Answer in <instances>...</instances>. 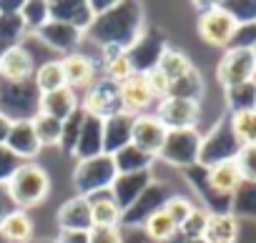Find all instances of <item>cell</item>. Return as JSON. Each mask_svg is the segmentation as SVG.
Here are the masks:
<instances>
[{"label":"cell","mask_w":256,"mask_h":243,"mask_svg":"<svg viewBox=\"0 0 256 243\" xmlns=\"http://www.w3.org/2000/svg\"><path fill=\"white\" fill-rule=\"evenodd\" d=\"M146 30V10L136 0H118L116 8L106 15L96 18L88 35L100 48H120L128 50Z\"/></svg>","instance_id":"cell-1"},{"label":"cell","mask_w":256,"mask_h":243,"mask_svg":"<svg viewBox=\"0 0 256 243\" xmlns=\"http://www.w3.org/2000/svg\"><path fill=\"white\" fill-rule=\"evenodd\" d=\"M6 191H8V196H10L16 208L30 211V208H36V206L48 201V196H50V176L36 161L33 163H23L13 173V178L6 183Z\"/></svg>","instance_id":"cell-2"},{"label":"cell","mask_w":256,"mask_h":243,"mask_svg":"<svg viewBox=\"0 0 256 243\" xmlns=\"http://www.w3.org/2000/svg\"><path fill=\"white\" fill-rule=\"evenodd\" d=\"M40 113V90L30 80H6L0 78V115L10 123L33 120Z\"/></svg>","instance_id":"cell-3"},{"label":"cell","mask_w":256,"mask_h":243,"mask_svg":"<svg viewBox=\"0 0 256 243\" xmlns=\"http://www.w3.org/2000/svg\"><path fill=\"white\" fill-rule=\"evenodd\" d=\"M241 151V141L236 138L234 128H231V118L224 115L216 120V126L201 136V148H198V166L201 168H214L218 163H228L236 161Z\"/></svg>","instance_id":"cell-4"},{"label":"cell","mask_w":256,"mask_h":243,"mask_svg":"<svg viewBox=\"0 0 256 243\" xmlns=\"http://www.w3.org/2000/svg\"><path fill=\"white\" fill-rule=\"evenodd\" d=\"M116 166H113V158L108 153H100L96 158H86V161H76V168H73V188H76V196H83V198H93L98 193H106L110 191V183L116 181Z\"/></svg>","instance_id":"cell-5"},{"label":"cell","mask_w":256,"mask_h":243,"mask_svg":"<svg viewBox=\"0 0 256 243\" xmlns=\"http://www.w3.org/2000/svg\"><path fill=\"white\" fill-rule=\"evenodd\" d=\"M166 48H168V40H166L164 30L156 28V25H146L141 38L126 50V55H128V63H131L134 73L146 75L148 70L158 68L161 55L166 53Z\"/></svg>","instance_id":"cell-6"},{"label":"cell","mask_w":256,"mask_h":243,"mask_svg":"<svg viewBox=\"0 0 256 243\" xmlns=\"http://www.w3.org/2000/svg\"><path fill=\"white\" fill-rule=\"evenodd\" d=\"M198 148H201V133L198 128H184V131H168L166 141L161 146L158 158L176 168H191L198 163Z\"/></svg>","instance_id":"cell-7"},{"label":"cell","mask_w":256,"mask_h":243,"mask_svg":"<svg viewBox=\"0 0 256 243\" xmlns=\"http://www.w3.org/2000/svg\"><path fill=\"white\" fill-rule=\"evenodd\" d=\"M171 196H174V193H171V186H168V183L154 181V183L136 198V203H134L131 208L123 211V216H120V228H144L146 221H148L154 213H158Z\"/></svg>","instance_id":"cell-8"},{"label":"cell","mask_w":256,"mask_h":243,"mask_svg":"<svg viewBox=\"0 0 256 243\" xmlns=\"http://www.w3.org/2000/svg\"><path fill=\"white\" fill-rule=\"evenodd\" d=\"M80 108H83L88 115H96V118H100V120L123 113V103H120V83L98 75L96 83L86 90Z\"/></svg>","instance_id":"cell-9"},{"label":"cell","mask_w":256,"mask_h":243,"mask_svg":"<svg viewBox=\"0 0 256 243\" xmlns=\"http://www.w3.org/2000/svg\"><path fill=\"white\" fill-rule=\"evenodd\" d=\"M154 115L158 118V123L166 131L196 128L198 120H201V103L188 100V98H178V95H168V98L158 100Z\"/></svg>","instance_id":"cell-10"},{"label":"cell","mask_w":256,"mask_h":243,"mask_svg":"<svg viewBox=\"0 0 256 243\" xmlns=\"http://www.w3.org/2000/svg\"><path fill=\"white\" fill-rule=\"evenodd\" d=\"M216 80L221 88H234L248 80H256V60L254 50H241V48H226L218 65H216Z\"/></svg>","instance_id":"cell-11"},{"label":"cell","mask_w":256,"mask_h":243,"mask_svg":"<svg viewBox=\"0 0 256 243\" xmlns=\"http://www.w3.org/2000/svg\"><path fill=\"white\" fill-rule=\"evenodd\" d=\"M236 28H238V25L234 23V18H231L228 13H224V10L218 8V3H216L208 13L198 15V23H196L198 38H201L206 45L224 48V50L231 45V38H234Z\"/></svg>","instance_id":"cell-12"},{"label":"cell","mask_w":256,"mask_h":243,"mask_svg":"<svg viewBox=\"0 0 256 243\" xmlns=\"http://www.w3.org/2000/svg\"><path fill=\"white\" fill-rule=\"evenodd\" d=\"M56 223L60 233H88L93 228V213H90V198L73 196L60 203L56 213Z\"/></svg>","instance_id":"cell-13"},{"label":"cell","mask_w":256,"mask_h":243,"mask_svg":"<svg viewBox=\"0 0 256 243\" xmlns=\"http://www.w3.org/2000/svg\"><path fill=\"white\" fill-rule=\"evenodd\" d=\"M166 133H168V131L158 123V118H156V115H148V113H144V115H134L131 143H134L136 148H141L144 153L158 158L161 146H164V141H166Z\"/></svg>","instance_id":"cell-14"},{"label":"cell","mask_w":256,"mask_h":243,"mask_svg":"<svg viewBox=\"0 0 256 243\" xmlns=\"http://www.w3.org/2000/svg\"><path fill=\"white\" fill-rule=\"evenodd\" d=\"M186 181L188 186L196 191V196L201 198V208H206L211 216L214 213H231V196H221L206 176V168H201L198 163L186 168Z\"/></svg>","instance_id":"cell-15"},{"label":"cell","mask_w":256,"mask_h":243,"mask_svg":"<svg viewBox=\"0 0 256 243\" xmlns=\"http://www.w3.org/2000/svg\"><path fill=\"white\" fill-rule=\"evenodd\" d=\"M154 171H141V173H118L116 181L110 183V198L118 203L120 211L131 208L136 203V198L154 183Z\"/></svg>","instance_id":"cell-16"},{"label":"cell","mask_w":256,"mask_h":243,"mask_svg":"<svg viewBox=\"0 0 256 243\" xmlns=\"http://www.w3.org/2000/svg\"><path fill=\"white\" fill-rule=\"evenodd\" d=\"M50 3V20L66 23L80 33H88L96 15L88 5V0H48Z\"/></svg>","instance_id":"cell-17"},{"label":"cell","mask_w":256,"mask_h":243,"mask_svg":"<svg viewBox=\"0 0 256 243\" xmlns=\"http://www.w3.org/2000/svg\"><path fill=\"white\" fill-rule=\"evenodd\" d=\"M33 35H36L43 45H48L50 50H58V53L70 55V53H78V45H80V40H83L86 33H80V30H76V28H70V25H66V23L48 20V23H46L40 30H36Z\"/></svg>","instance_id":"cell-18"},{"label":"cell","mask_w":256,"mask_h":243,"mask_svg":"<svg viewBox=\"0 0 256 243\" xmlns=\"http://www.w3.org/2000/svg\"><path fill=\"white\" fill-rule=\"evenodd\" d=\"M154 93L146 83V75L134 73L131 78H126L120 83V103H123V113L128 115H144V110L151 108L154 103Z\"/></svg>","instance_id":"cell-19"},{"label":"cell","mask_w":256,"mask_h":243,"mask_svg":"<svg viewBox=\"0 0 256 243\" xmlns=\"http://www.w3.org/2000/svg\"><path fill=\"white\" fill-rule=\"evenodd\" d=\"M60 65H63L66 85H68L70 90H88V88L96 83V78H98L96 63H93V58L86 55V53H70V55H66V58L60 60Z\"/></svg>","instance_id":"cell-20"},{"label":"cell","mask_w":256,"mask_h":243,"mask_svg":"<svg viewBox=\"0 0 256 243\" xmlns=\"http://www.w3.org/2000/svg\"><path fill=\"white\" fill-rule=\"evenodd\" d=\"M8 151L16 153L23 163H33L40 153V141L36 136V128H33V120H20V123H13L10 128V136H8Z\"/></svg>","instance_id":"cell-21"},{"label":"cell","mask_w":256,"mask_h":243,"mask_svg":"<svg viewBox=\"0 0 256 243\" xmlns=\"http://www.w3.org/2000/svg\"><path fill=\"white\" fill-rule=\"evenodd\" d=\"M100 153H103V120L86 113L78 143L73 148V158L76 161H86V158H96Z\"/></svg>","instance_id":"cell-22"},{"label":"cell","mask_w":256,"mask_h":243,"mask_svg":"<svg viewBox=\"0 0 256 243\" xmlns=\"http://www.w3.org/2000/svg\"><path fill=\"white\" fill-rule=\"evenodd\" d=\"M36 60L28 48L13 45L6 50L3 60H0V78L6 80H30L36 75Z\"/></svg>","instance_id":"cell-23"},{"label":"cell","mask_w":256,"mask_h":243,"mask_svg":"<svg viewBox=\"0 0 256 243\" xmlns=\"http://www.w3.org/2000/svg\"><path fill=\"white\" fill-rule=\"evenodd\" d=\"M131 126H134V115L128 113L106 118L103 120V153L113 156L131 143Z\"/></svg>","instance_id":"cell-24"},{"label":"cell","mask_w":256,"mask_h":243,"mask_svg":"<svg viewBox=\"0 0 256 243\" xmlns=\"http://www.w3.org/2000/svg\"><path fill=\"white\" fill-rule=\"evenodd\" d=\"M78 108H80L78 93L70 90L68 85L60 88V90H53V93H43L40 95V113L60 120V123H63V120H68Z\"/></svg>","instance_id":"cell-25"},{"label":"cell","mask_w":256,"mask_h":243,"mask_svg":"<svg viewBox=\"0 0 256 243\" xmlns=\"http://www.w3.org/2000/svg\"><path fill=\"white\" fill-rule=\"evenodd\" d=\"M238 236H241L238 218H234L231 213H214V216H208L206 233H204L206 243H238Z\"/></svg>","instance_id":"cell-26"},{"label":"cell","mask_w":256,"mask_h":243,"mask_svg":"<svg viewBox=\"0 0 256 243\" xmlns=\"http://www.w3.org/2000/svg\"><path fill=\"white\" fill-rule=\"evenodd\" d=\"M100 70H103V78H110L116 83H123L126 78L134 75V68L128 63V55L126 50L120 48H100Z\"/></svg>","instance_id":"cell-27"},{"label":"cell","mask_w":256,"mask_h":243,"mask_svg":"<svg viewBox=\"0 0 256 243\" xmlns=\"http://www.w3.org/2000/svg\"><path fill=\"white\" fill-rule=\"evenodd\" d=\"M113 158V166H116V173H141V171H151L154 166V156L144 153L141 148H136L134 143H128L126 148H120L118 153L110 156Z\"/></svg>","instance_id":"cell-28"},{"label":"cell","mask_w":256,"mask_h":243,"mask_svg":"<svg viewBox=\"0 0 256 243\" xmlns=\"http://www.w3.org/2000/svg\"><path fill=\"white\" fill-rule=\"evenodd\" d=\"M0 236L10 243H28L33 241V218L28 216V211L16 208L3 223H0Z\"/></svg>","instance_id":"cell-29"},{"label":"cell","mask_w":256,"mask_h":243,"mask_svg":"<svg viewBox=\"0 0 256 243\" xmlns=\"http://www.w3.org/2000/svg\"><path fill=\"white\" fill-rule=\"evenodd\" d=\"M90 213H93V226H100V228H120V216H123V211L118 208V203L110 198L108 191L90 198Z\"/></svg>","instance_id":"cell-30"},{"label":"cell","mask_w":256,"mask_h":243,"mask_svg":"<svg viewBox=\"0 0 256 243\" xmlns=\"http://www.w3.org/2000/svg\"><path fill=\"white\" fill-rule=\"evenodd\" d=\"M206 176H208V183H211L221 196H234V191H236V188L241 186V181H244L234 161L218 163V166H214V168H206Z\"/></svg>","instance_id":"cell-31"},{"label":"cell","mask_w":256,"mask_h":243,"mask_svg":"<svg viewBox=\"0 0 256 243\" xmlns=\"http://www.w3.org/2000/svg\"><path fill=\"white\" fill-rule=\"evenodd\" d=\"M224 98H226L228 115L244 113V110H256V80H248V83L226 88L224 90Z\"/></svg>","instance_id":"cell-32"},{"label":"cell","mask_w":256,"mask_h":243,"mask_svg":"<svg viewBox=\"0 0 256 243\" xmlns=\"http://www.w3.org/2000/svg\"><path fill=\"white\" fill-rule=\"evenodd\" d=\"M30 35L26 20L20 18V13H0V43L6 48L13 45H23V40Z\"/></svg>","instance_id":"cell-33"},{"label":"cell","mask_w":256,"mask_h":243,"mask_svg":"<svg viewBox=\"0 0 256 243\" xmlns=\"http://www.w3.org/2000/svg\"><path fill=\"white\" fill-rule=\"evenodd\" d=\"M33 83L38 85L40 95H43V93H53V90L66 88V75H63V65H60V60H46V63H40V65L36 68Z\"/></svg>","instance_id":"cell-34"},{"label":"cell","mask_w":256,"mask_h":243,"mask_svg":"<svg viewBox=\"0 0 256 243\" xmlns=\"http://www.w3.org/2000/svg\"><path fill=\"white\" fill-rule=\"evenodd\" d=\"M231 216L234 218H256V183L241 181V186L231 196Z\"/></svg>","instance_id":"cell-35"},{"label":"cell","mask_w":256,"mask_h":243,"mask_svg":"<svg viewBox=\"0 0 256 243\" xmlns=\"http://www.w3.org/2000/svg\"><path fill=\"white\" fill-rule=\"evenodd\" d=\"M144 231H146V236H151V238L158 241V243H174L176 236H178V226L174 223V218H171L164 208L146 221Z\"/></svg>","instance_id":"cell-36"},{"label":"cell","mask_w":256,"mask_h":243,"mask_svg":"<svg viewBox=\"0 0 256 243\" xmlns=\"http://www.w3.org/2000/svg\"><path fill=\"white\" fill-rule=\"evenodd\" d=\"M158 68H161V73H166V78L174 83V80H178L181 75H186V73L194 68V63H191V58H188L181 48L168 45V48H166V53L161 55Z\"/></svg>","instance_id":"cell-37"},{"label":"cell","mask_w":256,"mask_h":243,"mask_svg":"<svg viewBox=\"0 0 256 243\" xmlns=\"http://www.w3.org/2000/svg\"><path fill=\"white\" fill-rule=\"evenodd\" d=\"M204 90H206V83H204V75L198 73V68L194 65L186 75H181L178 80L171 83V95H178V98H188V100H198L204 98Z\"/></svg>","instance_id":"cell-38"},{"label":"cell","mask_w":256,"mask_h":243,"mask_svg":"<svg viewBox=\"0 0 256 243\" xmlns=\"http://www.w3.org/2000/svg\"><path fill=\"white\" fill-rule=\"evenodd\" d=\"M33 128H36V136L40 141L43 148H56L60 146V133H63V123L46 113H38L33 118Z\"/></svg>","instance_id":"cell-39"},{"label":"cell","mask_w":256,"mask_h":243,"mask_svg":"<svg viewBox=\"0 0 256 243\" xmlns=\"http://www.w3.org/2000/svg\"><path fill=\"white\" fill-rule=\"evenodd\" d=\"M20 18L26 20L28 30L36 33V30H40L50 20V3H48V0H23Z\"/></svg>","instance_id":"cell-40"},{"label":"cell","mask_w":256,"mask_h":243,"mask_svg":"<svg viewBox=\"0 0 256 243\" xmlns=\"http://www.w3.org/2000/svg\"><path fill=\"white\" fill-rule=\"evenodd\" d=\"M228 118H231V128L236 138L241 141V146H256V110L234 113Z\"/></svg>","instance_id":"cell-41"},{"label":"cell","mask_w":256,"mask_h":243,"mask_svg":"<svg viewBox=\"0 0 256 243\" xmlns=\"http://www.w3.org/2000/svg\"><path fill=\"white\" fill-rule=\"evenodd\" d=\"M218 8L228 13L236 25L256 23V0H224V3H218Z\"/></svg>","instance_id":"cell-42"},{"label":"cell","mask_w":256,"mask_h":243,"mask_svg":"<svg viewBox=\"0 0 256 243\" xmlns=\"http://www.w3.org/2000/svg\"><path fill=\"white\" fill-rule=\"evenodd\" d=\"M83 118H86V110L78 108L68 120H63V133H60V146H58V148H60L63 153H68V156H73V148H76V143H78Z\"/></svg>","instance_id":"cell-43"},{"label":"cell","mask_w":256,"mask_h":243,"mask_svg":"<svg viewBox=\"0 0 256 243\" xmlns=\"http://www.w3.org/2000/svg\"><path fill=\"white\" fill-rule=\"evenodd\" d=\"M208 216H211V213H208L206 208L196 206V208L191 211V216L184 221V226L178 228V238H204Z\"/></svg>","instance_id":"cell-44"},{"label":"cell","mask_w":256,"mask_h":243,"mask_svg":"<svg viewBox=\"0 0 256 243\" xmlns=\"http://www.w3.org/2000/svg\"><path fill=\"white\" fill-rule=\"evenodd\" d=\"M194 208H196V206H194L188 198L178 196V193H174V196L166 201V206H164V211H166V213L174 218V223H176L178 228L184 226V221L191 216V211H194Z\"/></svg>","instance_id":"cell-45"},{"label":"cell","mask_w":256,"mask_h":243,"mask_svg":"<svg viewBox=\"0 0 256 243\" xmlns=\"http://www.w3.org/2000/svg\"><path fill=\"white\" fill-rule=\"evenodd\" d=\"M234 163H236V168H238L244 181H254L256 183V146H241V151H238Z\"/></svg>","instance_id":"cell-46"},{"label":"cell","mask_w":256,"mask_h":243,"mask_svg":"<svg viewBox=\"0 0 256 243\" xmlns=\"http://www.w3.org/2000/svg\"><path fill=\"white\" fill-rule=\"evenodd\" d=\"M146 83H148V88H151L156 100H164V98L171 95V80L166 78V73H161V68L148 70L146 73Z\"/></svg>","instance_id":"cell-47"},{"label":"cell","mask_w":256,"mask_h":243,"mask_svg":"<svg viewBox=\"0 0 256 243\" xmlns=\"http://www.w3.org/2000/svg\"><path fill=\"white\" fill-rule=\"evenodd\" d=\"M20 166H23V161L16 153H10L8 146H0V186H6Z\"/></svg>","instance_id":"cell-48"},{"label":"cell","mask_w":256,"mask_h":243,"mask_svg":"<svg viewBox=\"0 0 256 243\" xmlns=\"http://www.w3.org/2000/svg\"><path fill=\"white\" fill-rule=\"evenodd\" d=\"M228 48H241V50H254L256 48V23L251 25H238L234 38H231V45Z\"/></svg>","instance_id":"cell-49"},{"label":"cell","mask_w":256,"mask_h":243,"mask_svg":"<svg viewBox=\"0 0 256 243\" xmlns=\"http://www.w3.org/2000/svg\"><path fill=\"white\" fill-rule=\"evenodd\" d=\"M88 243H123V228H100V226H93L88 231Z\"/></svg>","instance_id":"cell-50"},{"label":"cell","mask_w":256,"mask_h":243,"mask_svg":"<svg viewBox=\"0 0 256 243\" xmlns=\"http://www.w3.org/2000/svg\"><path fill=\"white\" fill-rule=\"evenodd\" d=\"M123 243H158V241L146 236L144 228H123Z\"/></svg>","instance_id":"cell-51"},{"label":"cell","mask_w":256,"mask_h":243,"mask_svg":"<svg viewBox=\"0 0 256 243\" xmlns=\"http://www.w3.org/2000/svg\"><path fill=\"white\" fill-rule=\"evenodd\" d=\"M13 211H16V206H13V201H10V196H8L6 186H0V223H3Z\"/></svg>","instance_id":"cell-52"},{"label":"cell","mask_w":256,"mask_h":243,"mask_svg":"<svg viewBox=\"0 0 256 243\" xmlns=\"http://www.w3.org/2000/svg\"><path fill=\"white\" fill-rule=\"evenodd\" d=\"M116 3H118V0H88V5H90V10H93L96 18H100V15H106L108 10H113Z\"/></svg>","instance_id":"cell-53"},{"label":"cell","mask_w":256,"mask_h":243,"mask_svg":"<svg viewBox=\"0 0 256 243\" xmlns=\"http://www.w3.org/2000/svg\"><path fill=\"white\" fill-rule=\"evenodd\" d=\"M58 243H88V233H60Z\"/></svg>","instance_id":"cell-54"},{"label":"cell","mask_w":256,"mask_h":243,"mask_svg":"<svg viewBox=\"0 0 256 243\" xmlns=\"http://www.w3.org/2000/svg\"><path fill=\"white\" fill-rule=\"evenodd\" d=\"M10 128H13V123H10V120H8L6 115H0V146H6V143H8Z\"/></svg>","instance_id":"cell-55"},{"label":"cell","mask_w":256,"mask_h":243,"mask_svg":"<svg viewBox=\"0 0 256 243\" xmlns=\"http://www.w3.org/2000/svg\"><path fill=\"white\" fill-rule=\"evenodd\" d=\"M20 0H13V3H8V0H0V13H20Z\"/></svg>","instance_id":"cell-56"},{"label":"cell","mask_w":256,"mask_h":243,"mask_svg":"<svg viewBox=\"0 0 256 243\" xmlns=\"http://www.w3.org/2000/svg\"><path fill=\"white\" fill-rule=\"evenodd\" d=\"M174 243H206V241H204V238H178V236H176Z\"/></svg>","instance_id":"cell-57"},{"label":"cell","mask_w":256,"mask_h":243,"mask_svg":"<svg viewBox=\"0 0 256 243\" xmlns=\"http://www.w3.org/2000/svg\"><path fill=\"white\" fill-rule=\"evenodd\" d=\"M28 243H58V238H33Z\"/></svg>","instance_id":"cell-58"},{"label":"cell","mask_w":256,"mask_h":243,"mask_svg":"<svg viewBox=\"0 0 256 243\" xmlns=\"http://www.w3.org/2000/svg\"><path fill=\"white\" fill-rule=\"evenodd\" d=\"M6 50H8V48H6L3 43H0V60H3V55H6Z\"/></svg>","instance_id":"cell-59"},{"label":"cell","mask_w":256,"mask_h":243,"mask_svg":"<svg viewBox=\"0 0 256 243\" xmlns=\"http://www.w3.org/2000/svg\"><path fill=\"white\" fill-rule=\"evenodd\" d=\"M254 60H256V48H254Z\"/></svg>","instance_id":"cell-60"}]
</instances>
